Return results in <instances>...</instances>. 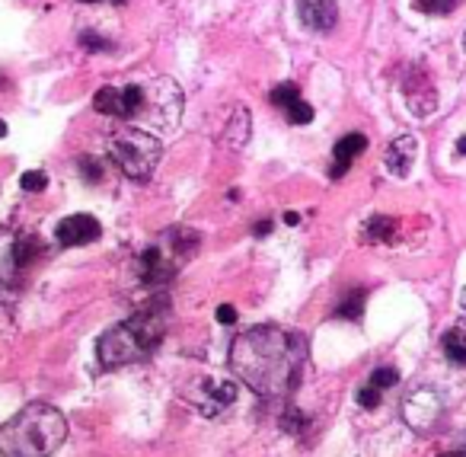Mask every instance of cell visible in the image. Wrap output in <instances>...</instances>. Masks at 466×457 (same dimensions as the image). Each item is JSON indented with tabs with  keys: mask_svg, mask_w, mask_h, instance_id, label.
<instances>
[{
	"mask_svg": "<svg viewBox=\"0 0 466 457\" xmlns=\"http://www.w3.org/2000/svg\"><path fill=\"white\" fill-rule=\"evenodd\" d=\"M306 339L278 327H253L230 342V371L259 397H288L304 378Z\"/></svg>",
	"mask_w": 466,
	"mask_h": 457,
	"instance_id": "6da1fadb",
	"label": "cell"
},
{
	"mask_svg": "<svg viewBox=\"0 0 466 457\" xmlns=\"http://www.w3.org/2000/svg\"><path fill=\"white\" fill-rule=\"evenodd\" d=\"M169 323V301L157 298L147 307H141L134 317H128L125 323L112 327L102 336L96 346V358L102 368H122V365H134L141 358H147L153 348L163 342Z\"/></svg>",
	"mask_w": 466,
	"mask_h": 457,
	"instance_id": "7a4b0ae2",
	"label": "cell"
},
{
	"mask_svg": "<svg viewBox=\"0 0 466 457\" xmlns=\"http://www.w3.org/2000/svg\"><path fill=\"white\" fill-rule=\"evenodd\" d=\"M67 419L51 403H26L10 422L0 426V454L4 457H51L65 444Z\"/></svg>",
	"mask_w": 466,
	"mask_h": 457,
	"instance_id": "3957f363",
	"label": "cell"
},
{
	"mask_svg": "<svg viewBox=\"0 0 466 457\" xmlns=\"http://www.w3.org/2000/svg\"><path fill=\"white\" fill-rule=\"evenodd\" d=\"M109 157L116 160V167L122 170L125 176L144 182V180H151L157 163H160L163 145H160V138L147 128H122L112 135Z\"/></svg>",
	"mask_w": 466,
	"mask_h": 457,
	"instance_id": "277c9868",
	"label": "cell"
},
{
	"mask_svg": "<svg viewBox=\"0 0 466 457\" xmlns=\"http://www.w3.org/2000/svg\"><path fill=\"white\" fill-rule=\"evenodd\" d=\"M96 112L122 122H134L144 110V83H122V87H102L93 96Z\"/></svg>",
	"mask_w": 466,
	"mask_h": 457,
	"instance_id": "5b68a950",
	"label": "cell"
},
{
	"mask_svg": "<svg viewBox=\"0 0 466 457\" xmlns=\"http://www.w3.org/2000/svg\"><path fill=\"white\" fill-rule=\"evenodd\" d=\"M437 413H441V397H437L431 387H419V391L409 393L406 403H402V419L412 428H419V432L435 426Z\"/></svg>",
	"mask_w": 466,
	"mask_h": 457,
	"instance_id": "8992f818",
	"label": "cell"
},
{
	"mask_svg": "<svg viewBox=\"0 0 466 457\" xmlns=\"http://www.w3.org/2000/svg\"><path fill=\"white\" fill-rule=\"evenodd\" d=\"M102 227L93 215H71L55 227V237H58L61 247H87L93 240H99Z\"/></svg>",
	"mask_w": 466,
	"mask_h": 457,
	"instance_id": "52a82bcc",
	"label": "cell"
},
{
	"mask_svg": "<svg viewBox=\"0 0 466 457\" xmlns=\"http://www.w3.org/2000/svg\"><path fill=\"white\" fill-rule=\"evenodd\" d=\"M298 16L306 30L329 32L339 22V7L335 0H298Z\"/></svg>",
	"mask_w": 466,
	"mask_h": 457,
	"instance_id": "ba28073f",
	"label": "cell"
},
{
	"mask_svg": "<svg viewBox=\"0 0 466 457\" xmlns=\"http://www.w3.org/2000/svg\"><path fill=\"white\" fill-rule=\"evenodd\" d=\"M365 151H367V138H365V135H358V131H351V135H345V138L335 141L329 180H342V176L349 173L351 163H355L358 154H365Z\"/></svg>",
	"mask_w": 466,
	"mask_h": 457,
	"instance_id": "9c48e42d",
	"label": "cell"
},
{
	"mask_svg": "<svg viewBox=\"0 0 466 457\" xmlns=\"http://www.w3.org/2000/svg\"><path fill=\"white\" fill-rule=\"evenodd\" d=\"M416 154H419V141L412 138V135H400V138H393L390 141V147H386L384 163L390 173L402 180V176H409L412 163H416Z\"/></svg>",
	"mask_w": 466,
	"mask_h": 457,
	"instance_id": "30bf717a",
	"label": "cell"
},
{
	"mask_svg": "<svg viewBox=\"0 0 466 457\" xmlns=\"http://www.w3.org/2000/svg\"><path fill=\"white\" fill-rule=\"evenodd\" d=\"M237 400V384L224 378H208L202 384V397H198V407L204 409L208 416H218L224 407H230Z\"/></svg>",
	"mask_w": 466,
	"mask_h": 457,
	"instance_id": "8fae6325",
	"label": "cell"
},
{
	"mask_svg": "<svg viewBox=\"0 0 466 457\" xmlns=\"http://www.w3.org/2000/svg\"><path fill=\"white\" fill-rule=\"evenodd\" d=\"M249 131H253V119H249V110H246V106H237V110H233V116L227 119V128H224L227 147L240 151V147L246 145Z\"/></svg>",
	"mask_w": 466,
	"mask_h": 457,
	"instance_id": "7c38bea8",
	"label": "cell"
},
{
	"mask_svg": "<svg viewBox=\"0 0 466 457\" xmlns=\"http://www.w3.org/2000/svg\"><path fill=\"white\" fill-rule=\"evenodd\" d=\"M441 348H444V356L451 358L453 365H466V327H453L451 333H444L441 339Z\"/></svg>",
	"mask_w": 466,
	"mask_h": 457,
	"instance_id": "4fadbf2b",
	"label": "cell"
},
{
	"mask_svg": "<svg viewBox=\"0 0 466 457\" xmlns=\"http://www.w3.org/2000/svg\"><path fill=\"white\" fill-rule=\"evenodd\" d=\"M365 240L367 243H386V240H393L396 233V221L393 218H386V215H374L371 221L365 224Z\"/></svg>",
	"mask_w": 466,
	"mask_h": 457,
	"instance_id": "5bb4252c",
	"label": "cell"
},
{
	"mask_svg": "<svg viewBox=\"0 0 466 457\" xmlns=\"http://www.w3.org/2000/svg\"><path fill=\"white\" fill-rule=\"evenodd\" d=\"M365 298H367L365 288L351 291L349 298H345L342 304L335 307V317H342V320H361V311H365Z\"/></svg>",
	"mask_w": 466,
	"mask_h": 457,
	"instance_id": "9a60e30c",
	"label": "cell"
},
{
	"mask_svg": "<svg viewBox=\"0 0 466 457\" xmlns=\"http://www.w3.org/2000/svg\"><path fill=\"white\" fill-rule=\"evenodd\" d=\"M36 253H39V240L32 237V233H26V237H20V240H16L13 253H10L7 259L13 262V266H26V262H30Z\"/></svg>",
	"mask_w": 466,
	"mask_h": 457,
	"instance_id": "2e32d148",
	"label": "cell"
},
{
	"mask_svg": "<svg viewBox=\"0 0 466 457\" xmlns=\"http://www.w3.org/2000/svg\"><path fill=\"white\" fill-rule=\"evenodd\" d=\"M284 116H288V122L291 125H310L314 122V106L306 100H294L288 110H284Z\"/></svg>",
	"mask_w": 466,
	"mask_h": 457,
	"instance_id": "e0dca14e",
	"label": "cell"
},
{
	"mask_svg": "<svg viewBox=\"0 0 466 457\" xmlns=\"http://www.w3.org/2000/svg\"><path fill=\"white\" fill-rule=\"evenodd\" d=\"M272 106H275V110H288V106H291L294 100H300V93H298V87H294V83H278L275 90H272Z\"/></svg>",
	"mask_w": 466,
	"mask_h": 457,
	"instance_id": "ac0fdd59",
	"label": "cell"
},
{
	"mask_svg": "<svg viewBox=\"0 0 466 457\" xmlns=\"http://www.w3.org/2000/svg\"><path fill=\"white\" fill-rule=\"evenodd\" d=\"M45 186H48V176H45L42 170H30V173L20 176V189L22 192H42Z\"/></svg>",
	"mask_w": 466,
	"mask_h": 457,
	"instance_id": "d6986e66",
	"label": "cell"
},
{
	"mask_svg": "<svg viewBox=\"0 0 466 457\" xmlns=\"http://www.w3.org/2000/svg\"><path fill=\"white\" fill-rule=\"evenodd\" d=\"M371 384L380 387V391H386V387H396V384H400V371H396V368H377L371 374Z\"/></svg>",
	"mask_w": 466,
	"mask_h": 457,
	"instance_id": "ffe728a7",
	"label": "cell"
},
{
	"mask_svg": "<svg viewBox=\"0 0 466 457\" xmlns=\"http://www.w3.org/2000/svg\"><path fill=\"white\" fill-rule=\"evenodd\" d=\"M416 7L422 13H451L457 7V0H416Z\"/></svg>",
	"mask_w": 466,
	"mask_h": 457,
	"instance_id": "44dd1931",
	"label": "cell"
},
{
	"mask_svg": "<svg viewBox=\"0 0 466 457\" xmlns=\"http://www.w3.org/2000/svg\"><path fill=\"white\" fill-rule=\"evenodd\" d=\"M380 387H374V384H367V387H361V391H358V403H361V407L365 409H374V407H380Z\"/></svg>",
	"mask_w": 466,
	"mask_h": 457,
	"instance_id": "7402d4cb",
	"label": "cell"
},
{
	"mask_svg": "<svg viewBox=\"0 0 466 457\" xmlns=\"http://www.w3.org/2000/svg\"><path fill=\"white\" fill-rule=\"evenodd\" d=\"M218 323H224V327L237 323V307H233V304H220L218 307Z\"/></svg>",
	"mask_w": 466,
	"mask_h": 457,
	"instance_id": "603a6c76",
	"label": "cell"
},
{
	"mask_svg": "<svg viewBox=\"0 0 466 457\" xmlns=\"http://www.w3.org/2000/svg\"><path fill=\"white\" fill-rule=\"evenodd\" d=\"M81 167H83V173H87V180H93V182L102 176V167H96V163H93L90 157H81Z\"/></svg>",
	"mask_w": 466,
	"mask_h": 457,
	"instance_id": "cb8c5ba5",
	"label": "cell"
},
{
	"mask_svg": "<svg viewBox=\"0 0 466 457\" xmlns=\"http://www.w3.org/2000/svg\"><path fill=\"white\" fill-rule=\"evenodd\" d=\"M81 42L87 45V48H96V51H99V48H112V45L106 42V39H99V36H90V32H83V36H81Z\"/></svg>",
	"mask_w": 466,
	"mask_h": 457,
	"instance_id": "d4e9b609",
	"label": "cell"
},
{
	"mask_svg": "<svg viewBox=\"0 0 466 457\" xmlns=\"http://www.w3.org/2000/svg\"><path fill=\"white\" fill-rule=\"evenodd\" d=\"M269 231H272V221H259V224H255V237H265Z\"/></svg>",
	"mask_w": 466,
	"mask_h": 457,
	"instance_id": "484cf974",
	"label": "cell"
},
{
	"mask_svg": "<svg viewBox=\"0 0 466 457\" xmlns=\"http://www.w3.org/2000/svg\"><path fill=\"white\" fill-rule=\"evenodd\" d=\"M298 221H300V215H294V211H288V215H284V224H298Z\"/></svg>",
	"mask_w": 466,
	"mask_h": 457,
	"instance_id": "4316f807",
	"label": "cell"
},
{
	"mask_svg": "<svg viewBox=\"0 0 466 457\" xmlns=\"http://www.w3.org/2000/svg\"><path fill=\"white\" fill-rule=\"evenodd\" d=\"M457 154H463V157H466V135H463V138L457 141Z\"/></svg>",
	"mask_w": 466,
	"mask_h": 457,
	"instance_id": "83f0119b",
	"label": "cell"
},
{
	"mask_svg": "<svg viewBox=\"0 0 466 457\" xmlns=\"http://www.w3.org/2000/svg\"><path fill=\"white\" fill-rule=\"evenodd\" d=\"M441 457H466V451H447V454H441Z\"/></svg>",
	"mask_w": 466,
	"mask_h": 457,
	"instance_id": "f1b7e54d",
	"label": "cell"
},
{
	"mask_svg": "<svg viewBox=\"0 0 466 457\" xmlns=\"http://www.w3.org/2000/svg\"><path fill=\"white\" fill-rule=\"evenodd\" d=\"M460 307H463V313H466V288H463V294H460Z\"/></svg>",
	"mask_w": 466,
	"mask_h": 457,
	"instance_id": "f546056e",
	"label": "cell"
},
{
	"mask_svg": "<svg viewBox=\"0 0 466 457\" xmlns=\"http://www.w3.org/2000/svg\"><path fill=\"white\" fill-rule=\"evenodd\" d=\"M4 135H7V122H0V138H4Z\"/></svg>",
	"mask_w": 466,
	"mask_h": 457,
	"instance_id": "4dcf8cb0",
	"label": "cell"
},
{
	"mask_svg": "<svg viewBox=\"0 0 466 457\" xmlns=\"http://www.w3.org/2000/svg\"><path fill=\"white\" fill-rule=\"evenodd\" d=\"M81 4H99V0H81Z\"/></svg>",
	"mask_w": 466,
	"mask_h": 457,
	"instance_id": "1f68e13d",
	"label": "cell"
},
{
	"mask_svg": "<svg viewBox=\"0 0 466 457\" xmlns=\"http://www.w3.org/2000/svg\"><path fill=\"white\" fill-rule=\"evenodd\" d=\"M463 48H466V36H463Z\"/></svg>",
	"mask_w": 466,
	"mask_h": 457,
	"instance_id": "d6a6232c",
	"label": "cell"
}]
</instances>
